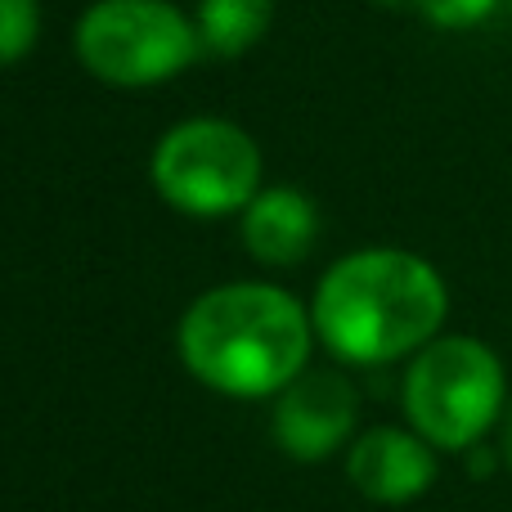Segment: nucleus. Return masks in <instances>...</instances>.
Returning a JSON list of instances; mask_svg holds the SVG:
<instances>
[{
	"label": "nucleus",
	"instance_id": "nucleus-1",
	"mask_svg": "<svg viewBox=\"0 0 512 512\" xmlns=\"http://www.w3.org/2000/svg\"><path fill=\"white\" fill-rule=\"evenodd\" d=\"M450 315V288L409 248H360L324 270L310 301L315 337L342 364L414 360Z\"/></svg>",
	"mask_w": 512,
	"mask_h": 512
},
{
	"label": "nucleus",
	"instance_id": "nucleus-2",
	"mask_svg": "<svg viewBox=\"0 0 512 512\" xmlns=\"http://www.w3.org/2000/svg\"><path fill=\"white\" fill-rule=\"evenodd\" d=\"M180 360L207 391L234 400L279 396L310 369L315 319L274 283H221L194 297L180 319Z\"/></svg>",
	"mask_w": 512,
	"mask_h": 512
},
{
	"label": "nucleus",
	"instance_id": "nucleus-3",
	"mask_svg": "<svg viewBox=\"0 0 512 512\" xmlns=\"http://www.w3.org/2000/svg\"><path fill=\"white\" fill-rule=\"evenodd\" d=\"M405 418L427 445L468 454L508 409V373L495 346L468 333H441L405 369Z\"/></svg>",
	"mask_w": 512,
	"mask_h": 512
},
{
	"label": "nucleus",
	"instance_id": "nucleus-4",
	"mask_svg": "<svg viewBox=\"0 0 512 512\" xmlns=\"http://www.w3.org/2000/svg\"><path fill=\"white\" fill-rule=\"evenodd\" d=\"M203 54L194 14L171 0H95L77 23V59L117 90H149Z\"/></svg>",
	"mask_w": 512,
	"mask_h": 512
},
{
	"label": "nucleus",
	"instance_id": "nucleus-5",
	"mask_svg": "<svg viewBox=\"0 0 512 512\" xmlns=\"http://www.w3.org/2000/svg\"><path fill=\"white\" fill-rule=\"evenodd\" d=\"M149 180L180 216H234L261 194V149L239 122L189 117L158 140Z\"/></svg>",
	"mask_w": 512,
	"mask_h": 512
},
{
	"label": "nucleus",
	"instance_id": "nucleus-6",
	"mask_svg": "<svg viewBox=\"0 0 512 512\" xmlns=\"http://www.w3.org/2000/svg\"><path fill=\"white\" fill-rule=\"evenodd\" d=\"M355 387L333 369H306L274 396L270 432L288 459L319 463L333 450H342L355 432Z\"/></svg>",
	"mask_w": 512,
	"mask_h": 512
},
{
	"label": "nucleus",
	"instance_id": "nucleus-7",
	"mask_svg": "<svg viewBox=\"0 0 512 512\" xmlns=\"http://www.w3.org/2000/svg\"><path fill=\"white\" fill-rule=\"evenodd\" d=\"M346 481L369 504L405 508L436 486V445L414 427H369L346 454Z\"/></svg>",
	"mask_w": 512,
	"mask_h": 512
},
{
	"label": "nucleus",
	"instance_id": "nucleus-8",
	"mask_svg": "<svg viewBox=\"0 0 512 512\" xmlns=\"http://www.w3.org/2000/svg\"><path fill=\"white\" fill-rule=\"evenodd\" d=\"M243 248L252 252V261L261 265H297L306 261V252L315 248L319 239V212L301 189L292 185H270L243 207Z\"/></svg>",
	"mask_w": 512,
	"mask_h": 512
},
{
	"label": "nucleus",
	"instance_id": "nucleus-9",
	"mask_svg": "<svg viewBox=\"0 0 512 512\" xmlns=\"http://www.w3.org/2000/svg\"><path fill=\"white\" fill-rule=\"evenodd\" d=\"M274 23V0H198L194 27L198 41L216 59H239L265 41Z\"/></svg>",
	"mask_w": 512,
	"mask_h": 512
},
{
	"label": "nucleus",
	"instance_id": "nucleus-10",
	"mask_svg": "<svg viewBox=\"0 0 512 512\" xmlns=\"http://www.w3.org/2000/svg\"><path fill=\"white\" fill-rule=\"evenodd\" d=\"M41 36V0H0V68L27 59Z\"/></svg>",
	"mask_w": 512,
	"mask_h": 512
},
{
	"label": "nucleus",
	"instance_id": "nucleus-11",
	"mask_svg": "<svg viewBox=\"0 0 512 512\" xmlns=\"http://www.w3.org/2000/svg\"><path fill=\"white\" fill-rule=\"evenodd\" d=\"M504 0H414V9L441 32H468V27H481Z\"/></svg>",
	"mask_w": 512,
	"mask_h": 512
},
{
	"label": "nucleus",
	"instance_id": "nucleus-12",
	"mask_svg": "<svg viewBox=\"0 0 512 512\" xmlns=\"http://www.w3.org/2000/svg\"><path fill=\"white\" fill-rule=\"evenodd\" d=\"M495 432H499V459H504V468L512 472V400H508V409H504Z\"/></svg>",
	"mask_w": 512,
	"mask_h": 512
},
{
	"label": "nucleus",
	"instance_id": "nucleus-13",
	"mask_svg": "<svg viewBox=\"0 0 512 512\" xmlns=\"http://www.w3.org/2000/svg\"><path fill=\"white\" fill-rule=\"evenodd\" d=\"M373 5H387V9H396V5H414V0H373Z\"/></svg>",
	"mask_w": 512,
	"mask_h": 512
}]
</instances>
